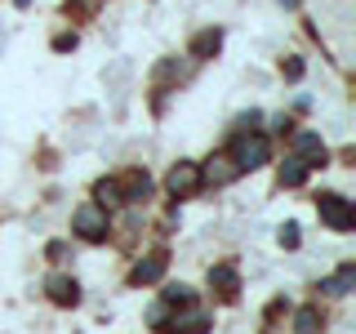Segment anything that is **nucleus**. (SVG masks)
<instances>
[{"label": "nucleus", "instance_id": "obj_9", "mask_svg": "<svg viewBox=\"0 0 356 334\" xmlns=\"http://www.w3.org/2000/svg\"><path fill=\"white\" fill-rule=\"evenodd\" d=\"M161 272H165V250H156V254H147V259L134 263L129 285H152V281H161Z\"/></svg>", "mask_w": 356, "mask_h": 334}, {"label": "nucleus", "instance_id": "obj_16", "mask_svg": "<svg viewBox=\"0 0 356 334\" xmlns=\"http://www.w3.org/2000/svg\"><path fill=\"white\" fill-rule=\"evenodd\" d=\"M294 334H321V312H316V308H298Z\"/></svg>", "mask_w": 356, "mask_h": 334}, {"label": "nucleus", "instance_id": "obj_11", "mask_svg": "<svg viewBox=\"0 0 356 334\" xmlns=\"http://www.w3.org/2000/svg\"><path fill=\"white\" fill-rule=\"evenodd\" d=\"M352 285H356V267H339V276L321 281V294H325V299H339V294H348Z\"/></svg>", "mask_w": 356, "mask_h": 334}, {"label": "nucleus", "instance_id": "obj_12", "mask_svg": "<svg viewBox=\"0 0 356 334\" xmlns=\"http://www.w3.org/2000/svg\"><path fill=\"white\" fill-rule=\"evenodd\" d=\"M94 200L103 209H111V205H120V200H125V192H120L116 178H98V183H94Z\"/></svg>", "mask_w": 356, "mask_h": 334}, {"label": "nucleus", "instance_id": "obj_6", "mask_svg": "<svg viewBox=\"0 0 356 334\" xmlns=\"http://www.w3.org/2000/svg\"><path fill=\"white\" fill-rule=\"evenodd\" d=\"M294 156L312 170V165H325V156H330V152H325V143H321V134H312V129H294Z\"/></svg>", "mask_w": 356, "mask_h": 334}, {"label": "nucleus", "instance_id": "obj_15", "mask_svg": "<svg viewBox=\"0 0 356 334\" xmlns=\"http://www.w3.org/2000/svg\"><path fill=\"white\" fill-rule=\"evenodd\" d=\"M303 178H307V165L298 161V156H289V161L281 165V187H298Z\"/></svg>", "mask_w": 356, "mask_h": 334}, {"label": "nucleus", "instance_id": "obj_2", "mask_svg": "<svg viewBox=\"0 0 356 334\" xmlns=\"http://www.w3.org/2000/svg\"><path fill=\"white\" fill-rule=\"evenodd\" d=\"M267 156H272V143L263 138V134H241L236 138V152H232V161H236V170H259V165H267Z\"/></svg>", "mask_w": 356, "mask_h": 334}, {"label": "nucleus", "instance_id": "obj_7", "mask_svg": "<svg viewBox=\"0 0 356 334\" xmlns=\"http://www.w3.org/2000/svg\"><path fill=\"white\" fill-rule=\"evenodd\" d=\"M165 187H170L174 196H192L196 187H200V165H192V161H178L174 170H170V178H165Z\"/></svg>", "mask_w": 356, "mask_h": 334}, {"label": "nucleus", "instance_id": "obj_5", "mask_svg": "<svg viewBox=\"0 0 356 334\" xmlns=\"http://www.w3.org/2000/svg\"><path fill=\"white\" fill-rule=\"evenodd\" d=\"M236 174H241V170H236V161H232L227 152H214V156L205 161V170H200V183H209V187H227Z\"/></svg>", "mask_w": 356, "mask_h": 334}, {"label": "nucleus", "instance_id": "obj_13", "mask_svg": "<svg viewBox=\"0 0 356 334\" xmlns=\"http://www.w3.org/2000/svg\"><path fill=\"white\" fill-rule=\"evenodd\" d=\"M120 192H125V200H147L152 196V178L143 174V170H134L125 183H120Z\"/></svg>", "mask_w": 356, "mask_h": 334}, {"label": "nucleus", "instance_id": "obj_18", "mask_svg": "<svg viewBox=\"0 0 356 334\" xmlns=\"http://www.w3.org/2000/svg\"><path fill=\"white\" fill-rule=\"evenodd\" d=\"M165 321H170V308H165V303H152V312H147V326H152V330H165Z\"/></svg>", "mask_w": 356, "mask_h": 334}, {"label": "nucleus", "instance_id": "obj_20", "mask_svg": "<svg viewBox=\"0 0 356 334\" xmlns=\"http://www.w3.org/2000/svg\"><path fill=\"white\" fill-rule=\"evenodd\" d=\"M281 72L289 76V81H298V76H303V63H298V58H289V63H281Z\"/></svg>", "mask_w": 356, "mask_h": 334}, {"label": "nucleus", "instance_id": "obj_1", "mask_svg": "<svg viewBox=\"0 0 356 334\" xmlns=\"http://www.w3.org/2000/svg\"><path fill=\"white\" fill-rule=\"evenodd\" d=\"M72 228H76V237H85V241H107V209L98 205V200H85L81 209L72 214Z\"/></svg>", "mask_w": 356, "mask_h": 334}, {"label": "nucleus", "instance_id": "obj_3", "mask_svg": "<svg viewBox=\"0 0 356 334\" xmlns=\"http://www.w3.org/2000/svg\"><path fill=\"white\" fill-rule=\"evenodd\" d=\"M316 214H321V223H325V228H334V232H352V228H356L352 200H343V196H334V192L316 200Z\"/></svg>", "mask_w": 356, "mask_h": 334}, {"label": "nucleus", "instance_id": "obj_4", "mask_svg": "<svg viewBox=\"0 0 356 334\" xmlns=\"http://www.w3.org/2000/svg\"><path fill=\"white\" fill-rule=\"evenodd\" d=\"M209 330V312L205 308H178L174 321H165V334H205Z\"/></svg>", "mask_w": 356, "mask_h": 334}, {"label": "nucleus", "instance_id": "obj_17", "mask_svg": "<svg viewBox=\"0 0 356 334\" xmlns=\"http://www.w3.org/2000/svg\"><path fill=\"white\" fill-rule=\"evenodd\" d=\"M161 303H165V308H174V303H196V294H192L187 285H165Z\"/></svg>", "mask_w": 356, "mask_h": 334}, {"label": "nucleus", "instance_id": "obj_14", "mask_svg": "<svg viewBox=\"0 0 356 334\" xmlns=\"http://www.w3.org/2000/svg\"><path fill=\"white\" fill-rule=\"evenodd\" d=\"M218 45H222V31H200L192 40V58H209V54H218Z\"/></svg>", "mask_w": 356, "mask_h": 334}, {"label": "nucleus", "instance_id": "obj_19", "mask_svg": "<svg viewBox=\"0 0 356 334\" xmlns=\"http://www.w3.org/2000/svg\"><path fill=\"white\" fill-rule=\"evenodd\" d=\"M276 241H281L285 250H298V223H285V228H281V237H276Z\"/></svg>", "mask_w": 356, "mask_h": 334}, {"label": "nucleus", "instance_id": "obj_10", "mask_svg": "<svg viewBox=\"0 0 356 334\" xmlns=\"http://www.w3.org/2000/svg\"><path fill=\"white\" fill-rule=\"evenodd\" d=\"M209 285H214V294H218V299H236V289H241L236 267H232V263H218L214 272H209Z\"/></svg>", "mask_w": 356, "mask_h": 334}, {"label": "nucleus", "instance_id": "obj_8", "mask_svg": "<svg viewBox=\"0 0 356 334\" xmlns=\"http://www.w3.org/2000/svg\"><path fill=\"white\" fill-rule=\"evenodd\" d=\"M44 294L54 299V303H63V308H72L76 299H81V285L72 281V276H63V272H49L44 276Z\"/></svg>", "mask_w": 356, "mask_h": 334}]
</instances>
